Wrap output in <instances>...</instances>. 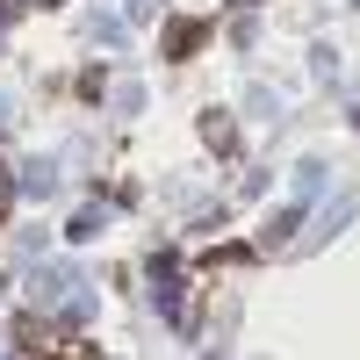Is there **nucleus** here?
<instances>
[{
    "instance_id": "f257e3e1",
    "label": "nucleus",
    "mask_w": 360,
    "mask_h": 360,
    "mask_svg": "<svg viewBox=\"0 0 360 360\" xmlns=\"http://www.w3.org/2000/svg\"><path fill=\"white\" fill-rule=\"evenodd\" d=\"M195 44H202V22H173V29H166V51H173V58L195 51Z\"/></svg>"
}]
</instances>
